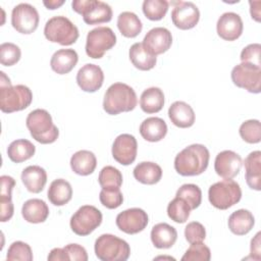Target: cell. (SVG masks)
Listing matches in <instances>:
<instances>
[{"instance_id":"cell-1","label":"cell","mask_w":261,"mask_h":261,"mask_svg":"<svg viewBox=\"0 0 261 261\" xmlns=\"http://www.w3.org/2000/svg\"><path fill=\"white\" fill-rule=\"evenodd\" d=\"M208 149L201 144H193L181 150L174 158V169L182 176L203 173L209 164Z\"/></svg>"},{"instance_id":"cell-2","label":"cell","mask_w":261,"mask_h":261,"mask_svg":"<svg viewBox=\"0 0 261 261\" xmlns=\"http://www.w3.org/2000/svg\"><path fill=\"white\" fill-rule=\"evenodd\" d=\"M0 109L4 113L21 111L30 106L33 101V93L24 85L11 86V82L5 72L0 71Z\"/></svg>"},{"instance_id":"cell-3","label":"cell","mask_w":261,"mask_h":261,"mask_svg":"<svg viewBox=\"0 0 261 261\" xmlns=\"http://www.w3.org/2000/svg\"><path fill=\"white\" fill-rule=\"evenodd\" d=\"M137 103V94L130 86L123 83H114L105 92L103 109L110 115H116L134 110Z\"/></svg>"},{"instance_id":"cell-4","label":"cell","mask_w":261,"mask_h":261,"mask_svg":"<svg viewBox=\"0 0 261 261\" xmlns=\"http://www.w3.org/2000/svg\"><path fill=\"white\" fill-rule=\"evenodd\" d=\"M25 124L33 139L41 144H52L58 139V127L53 123L51 114L45 109L31 111L27 116Z\"/></svg>"},{"instance_id":"cell-5","label":"cell","mask_w":261,"mask_h":261,"mask_svg":"<svg viewBox=\"0 0 261 261\" xmlns=\"http://www.w3.org/2000/svg\"><path fill=\"white\" fill-rule=\"evenodd\" d=\"M44 35L48 41L62 46L74 44L80 36L76 25L63 15L49 18L44 28Z\"/></svg>"},{"instance_id":"cell-6","label":"cell","mask_w":261,"mask_h":261,"mask_svg":"<svg viewBox=\"0 0 261 261\" xmlns=\"http://www.w3.org/2000/svg\"><path fill=\"white\" fill-rule=\"evenodd\" d=\"M94 250L97 258L102 261H125L130 254L129 245L124 240L110 233L98 237Z\"/></svg>"},{"instance_id":"cell-7","label":"cell","mask_w":261,"mask_h":261,"mask_svg":"<svg viewBox=\"0 0 261 261\" xmlns=\"http://www.w3.org/2000/svg\"><path fill=\"white\" fill-rule=\"evenodd\" d=\"M242 190L240 185L232 179H223L210 186L208 199L211 205L217 209L225 210L240 202Z\"/></svg>"},{"instance_id":"cell-8","label":"cell","mask_w":261,"mask_h":261,"mask_svg":"<svg viewBox=\"0 0 261 261\" xmlns=\"http://www.w3.org/2000/svg\"><path fill=\"white\" fill-rule=\"evenodd\" d=\"M72 10L83 16L87 24L108 22L112 18V9L109 4L99 0H74L71 2Z\"/></svg>"},{"instance_id":"cell-9","label":"cell","mask_w":261,"mask_h":261,"mask_svg":"<svg viewBox=\"0 0 261 261\" xmlns=\"http://www.w3.org/2000/svg\"><path fill=\"white\" fill-rule=\"evenodd\" d=\"M115 44L116 36L114 32L108 27H98L91 30L87 35L86 53L93 59H99Z\"/></svg>"},{"instance_id":"cell-10","label":"cell","mask_w":261,"mask_h":261,"mask_svg":"<svg viewBox=\"0 0 261 261\" xmlns=\"http://www.w3.org/2000/svg\"><path fill=\"white\" fill-rule=\"evenodd\" d=\"M101 211L92 205L80 207L70 218V228L77 236H88L102 222Z\"/></svg>"},{"instance_id":"cell-11","label":"cell","mask_w":261,"mask_h":261,"mask_svg":"<svg viewBox=\"0 0 261 261\" xmlns=\"http://www.w3.org/2000/svg\"><path fill=\"white\" fill-rule=\"evenodd\" d=\"M230 76L237 87L254 94L261 92V67L242 62L232 68Z\"/></svg>"},{"instance_id":"cell-12","label":"cell","mask_w":261,"mask_h":261,"mask_svg":"<svg viewBox=\"0 0 261 261\" xmlns=\"http://www.w3.org/2000/svg\"><path fill=\"white\" fill-rule=\"evenodd\" d=\"M40 21L37 9L29 3H19L13 7L11 12V24L20 34L30 35L34 33Z\"/></svg>"},{"instance_id":"cell-13","label":"cell","mask_w":261,"mask_h":261,"mask_svg":"<svg viewBox=\"0 0 261 261\" xmlns=\"http://www.w3.org/2000/svg\"><path fill=\"white\" fill-rule=\"evenodd\" d=\"M148 221V214L143 209L129 208L118 213L115 222L121 231L127 234H136L146 228Z\"/></svg>"},{"instance_id":"cell-14","label":"cell","mask_w":261,"mask_h":261,"mask_svg":"<svg viewBox=\"0 0 261 261\" xmlns=\"http://www.w3.org/2000/svg\"><path fill=\"white\" fill-rule=\"evenodd\" d=\"M174 7L171 11L172 23L179 30H190L197 25L200 19L199 8L193 2H172Z\"/></svg>"},{"instance_id":"cell-15","label":"cell","mask_w":261,"mask_h":261,"mask_svg":"<svg viewBox=\"0 0 261 261\" xmlns=\"http://www.w3.org/2000/svg\"><path fill=\"white\" fill-rule=\"evenodd\" d=\"M112 156L121 165H129L137 158L138 143L129 134H121L116 137L112 145Z\"/></svg>"},{"instance_id":"cell-16","label":"cell","mask_w":261,"mask_h":261,"mask_svg":"<svg viewBox=\"0 0 261 261\" xmlns=\"http://www.w3.org/2000/svg\"><path fill=\"white\" fill-rule=\"evenodd\" d=\"M242 164V158L238 153L231 150H224L216 155L214 169L222 178L231 179L239 174Z\"/></svg>"},{"instance_id":"cell-17","label":"cell","mask_w":261,"mask_h":261,"mask_svg":"<svg viewBox=\"0 0 261 261\" xmlns=\"http://www.w3.org/2000/svg\"><path fill=\"white\" fill-rule=\"evenodd\" d=\"M172 44V36L169 30L163 27L151 29L144 37L143 45L154 56L166 52Z\"/></svg>"},{"instance_id":"cell-18","label":"cell","mask_w":261,"mask_h":261,"mask_svg":"<svg viewBox=\"0 0 261 261\" xmlns=\"http://www.w3.org/2000/svg\"><path fill=\"white\" fill-rule=\"evenodd\" d=\"M104 82V73L100 66L87 63L83 65L76 73V83L79 87L88 93L98 91Z\"/></svg>"},{"instance_id":"cell-19","label":"cell","mask_w":261,"mask_h":261,"mask_svg":"<svg viewBox=\"0 0 261 261\" xmlns=\"http://www.w3.org/2000/svg\"><path fill=\"white\" fill-rule=\"evenodd\" d=\"M244 23L241 16L236 12H224L216 23L217 35L225 41H234L243 33Z\"/></svg>"},{"instance_id":"cell-20","label":"cell","mask_w":261,"mask_h":261,"mask_svg":"<svg viewBox=\"0 0 261 261\" xmlns=\"http://www.w3.org/2000/svg\"><path fill=\"white\" fill-rule=\"evenodd\" d=\"M170 121L177 127H191L195 122V112L193 108L184 101L173 102L168 109Z\"/></svg>"},{"instance_id":"cell-21","label":"cell","mask_w":261,"mask_h":261,"mask_svg":"<svg viewBox=\"0 0 261 261\" xmlns=\"http://www.w3.org/2000/svg\"><path fill=\"white\" fill-rule=\"evenodd\" d=\"M21 181L31 193L38 194L42 192L47 182V173L39 165H30L21 172Z\"/></svg>"},{"instance_id":"cell-22","label":"cell","mask_w":261,"mask_h":261,"mask_svg":"<svg viewBox=\"0 0 261 261\" xmlns=\"http://www.w3.org/2000/svg\"><path fill=\"white\" fill-rule=\"evenodd\" d=\"M79 61V55L73 49H59L51 57L50 65L58 74L70 72Z\"/></svg>"},{"instance_id":"cell-23","label":"cell","mask_w":261,"mask_h":261,"mask_svg":"<svg viewBox=\"0 0 261 261\" xmlns=\"http://www.w3.org/2000/svg\"><path fill=\"white\" fill-rule=\"evenodd\" d=\"M247 185L255 191L261 190V152H251L244 161Z\"/></svg>"},{"instance_id":"cell-24","label":"cell","mask_w":261,"mask_h":261,"mask_svg":"<svg viewBox=\"0 0 261 261\" xmlns=\"http://www.w3.org/2000/svg\"><path fill=\"white\" fill-rule=\"evenodd\" d=\"M151 241L153 245L158 249L171 248L177 239L176 229L165 222L155 224L151 230Z\"/></svg>"},{"instance_id":"cell-25","label":"cell","mask_w":261,"mask_h":261,"mask_svg":"<svg viewBox=\"0 0 261 261\" xmlns=\"http://www.w3.org/2000/svg\"><path fill=\"white\" fill-rule=\"evenodd\" d=\"M140 134L148 142H159L167 134V124L160 117H148L140 125Z\"/></svg>"},{"instance_id":"cell-26","label":"cell","mask_w":261,"mask_h":261,"mask_svg":"<svg viewBox=\"0 0 261 261\" xmlns=\"http://www.w3.org/2000/svg\"><path fill=\"white\" fill-rule=\"evenodd\" d=\"M97 166V159L93 152L89 150H80L70 158V167L79 175H89L94 172Z\"/></svg>"},{"instance_id":"cell-27","label":"cell","mask_w":261,"mask_h":261,"mask_svg":"<svg viewBox=\"0 0 261 261\" xmlns=\"http://www.w3.org/2000/svg\"><path fill=\"white\" fill-rule=\"evenodd\" d=\"M227 224L232 233L237 236H244L253 228L255 218L249 210L239 209L229 215Z\"/></svg>"},{"instance_id":"cell-28","label":"cell","mask_w":261,"mask_h":261,"mask_svg":"<svg viewBox=\"0 0 261 261\" xmlns=\"http://www.w3.org/2000/svg\"><path fill=\"white\" fill-rule=\"evenodd\" d=\"M21 214L30 223H41L49 216V208L41 199H30L23 203Z\"/></svg>"},{"instance_id":"cell-29","label":"cell","mask_w":261,"mask_h":261,"mask_svg":"<svg viewBox=\"0 0 261 261\" xmlns=\"http://www.w3.org/2000/svg\"><path fill=\"white\" fill-rule=\"evenodd\" d=\"M47 197L51 204L55 206H63L71 200L72 188L70 184L63 178L54 179L50 184Z\"/></svg>"},{"instance_id":"cell-30","label":"cell","mask_w":261,"mask_h":261,"mask_svg":"<svg viewBox=\"0 0 261 261\" xmlns=\"http://www.w3.org/2000/svg\"><path fill=\"white\" fill-rule=\"evenodd\" d=\"M128 56L133 65L140 70H150L157 62V57L149 53L143 43L133 44L129 48Z\"/></svg>"},{"instance_id":"cell-31","label":"cell","mask_w":261,"mask_h":261,"mask_svg":"<svg viewBox=\"0 0 261 261\" xmlns=\"http://www.w3.org/2000/svg\"><path fill=\"white\" fill-rule=\"evenodd\" d=\"M134 177L144 185H155L162 177V168L155 162L143 161L134 168Z\"/></svg>"},{"instance_id":"cell-32","label":"cell","mask_w":261,"mask_h":261,"mask_svg":"<svg viewBox=\"0 0 261 261\" xmlns=\"http://www.w3.org/2000/svg\"><path fill=\"white\" fill-rule=\"evenodd\" d=\"M140 106L146 113L159 112L164 106V94L160 88L151 87L143 91L140 98Z\"/></svg>"},{"instance_id":"cell-33","label":"cell","mask_w":261,"mask_h":261,"mask_svg":"<svg viewBox=\"0 0 261 261\" xmlns=\"http://www.w3.org/2000/svg\"><path fill=\"white\" fill-rule=\"evenodd\" d=\"M36 152L35 145L25 139H18L11 142L7 148V155L14 163L23 162L34 156Z\"/></svg>"},{"instance_id":"cell-34","label":"cell","mask_w":261,"mask_h":261,"mask_svg":"<svg viewBox=\"0 0 261 261\" xmlns=\"http://www.w3.org/2000/svg\"><path fill=\"white\" fill-rule=\"evenodd\" d=\"M117 28L122 36L126 38L137 37L143 29L139 16L132 11H123L117 17Z\"/></svg>"},{"instance_id":"cell-35","label":"cell","mask_w":261,"mask_h":261,"mask_svg":"<svg viewBox=\"0 0 261 261\" xmlns=\"http://www.w3.org/2000/svg\"><path fill=\"white\" fill-rule=\"evenodd\" d=\"M191 210V207L184 199L175 197L167 206V215L176 223H185L190 217Z\"/></svg>"},{"instance_id":"cell-36","label":"cell","mask_w":261,"mask_h":261,"mask_svg":"<svg viewBox=\"0 0 261 261\" xmlns=\"http://www.w3.org/2000/svg\"><path fill=\"white\" fill-rule=\"evenodd\" d=\"M98 181L102 189L120 188L122 185V174L114 166L107 165L101 169Z\"/></svg>"},{"instance_id":"cell-37","label":"cell","mask_w":261,"mask_h":261,"mask_svg":"<svg viewBox=\"0 0 261 261\" xmlns=\"http://www.w3.org/2000/svg\"><path fill=\"white\" fill-rule=\"evenodd\" d=\"M169 3L165 0H145L142 5L145 16L150 20H160L167 13Z\"/></svg>"},{"instance_id":"cell-38","label":"cell","mask_w":261,"mask_h":261,"mask_svg":"<svg viewBox=\"0 0 261 261\" xmlns=\"http://www.w3.org/2000/svg\"><path fill=\"white\" fill-rule=\"evenodd\" d=\"M175 197L184 199L192 210L198 208L202 202V191L194 184H185L177 191Z\"/></svg>"},{"instance_id":"cell-39","label":"cell","mask_w":261,"mask_h":261,"mask_svg":"<svg viewBox=\"0 0 261 261\" xmlns=\"http://www.w3.org/2000/svg\"><path fill=\"white\" fill-rule=\"evenodd\" d=\"M239 133L241 138L249 144H257L261 141V124L258 119H249L244 121Z\"/></svg>"},{"instance_id":"cell-40","label":"cell","mask_w":261,"mask_h":261,"mask_svg":"<svg viewBox=\"0 0 261 261\" xmlns=\"http://www.w3.org/2000/svg\"><path fill=\"white\" fill-rule=\"evenodd\" d=\"M34 258L32 249L30 245L24 242L16 241L13 242L7 251L6 259L9 261L19 260V261H32Z\"/></svg>"},{"instance_id":"cell-41","label":"cell","mask_w":261,"mask_h":261,"mask_svg":"<svg viewBox=\"0 0 261 261\" xmlns=\"http://www.w3.org/2000/svg\"><path fill=\"white\" fill-rule=\"evenodd\" d=\"M211 258L210 249L202 242L193 243L181 257V261H209Z\"/></svg>"},{"instance_id":"cell-42","label":"cell","mask_w":261,"mask_h":261,"mask_svg":"<svg viewBox=\"0 0 261 261\" xmlns=\"http://www.w3.org/2000/svg\"><path fill=\"white\" fill-rule=\"evenodd\" d=\"M21 51L13 43H2L0 45V62L4 66H12L20 59Z\"/></svg>"},{"instance_id":"cell-43","label":"cell","mask_w":261,"mask_h":261,"mask_svg":"<svg viewBox=\"0 0 261 261\" xmlns=\"http://www.w3.org/2000/svg\"><path fill=\"white\" fill-rule=\"evenodd\" d=\"M101 204L108 209H115L123 202V196L119 188L102 189L99 196Z\"/></svg>"},{"instance_id":"cell-44","label":"cell","mask_w":261,"mask_h":261,"mask_svg":"<svg viewBox=\"0 0 261 261\" xmlns=\"http://www.w3.org/2000/svg\"><path fill=\"white\" fill-rule=\"evenodd\" d=\"M185 237L190 244L203 242L206 238V229L202 223L192 221L185 227Z\"/></svg>"},{"instance_id":"cell-45","label":"cell","mask_w":261,"mask_h":261,"mask_svg":"<svg viewBox=\"0 0 261 261\" xmlns=\"http://www.w3.org/2000/svg\"><path fill=\"white\" fill-rule=\"evenodd\" d=\"M260 52H261V45L259 43L249 44L241 52V57H240L241 61L246 63H251L253 65L261 67Z\"/></svg>"},{"instance_id":"cell-46","label":"cell","mask_w":261,"mask_h":261,"mask_svg":"<svg viewBox=\"0 0 261 261\" xmlns=\"http://www.w3.org/2000/svg\"><path fill=\"white\" fill-rule=\"evenodd\" d=\"M64 255L66 260H73V261H87L88 254L86 249L79 245V244H68L63 247Z\"/></svg>"},{"instance_id":"cell-47","label":"cell","mask_w":261,"mask_h":261,"mask_svg":"<svg viewBox=\"0 0 261 261\" xmlns=\"http://www.w3.org/2000/svg\"><path fill=\"white\" fill-rule=\"evenodd\" d=\"M1 194H0V203L10 202L11 192L15 186V180L9 175H1Z\"/></svg>"},{"instance_id":"cell-48","label":"cell","mask_w":261,"mask_h":261,"mask_svg":"<svg viewBox=\"0 0 261 261\" xmlns=\"http://www.w3.org/2000/svg\"><path fill=\"white\" fill-rule=\"evenodd\" d=\"M260 236L261 232L258 231L255 237L251 240V251H250V256L248 258H253L254 260H261V242H260Z\"/></svg>"},{"instance_id":"cell-49","label":"cell","mask_w":261,"mask_h":261,"mask_svg":"<svg viewBox=\"0 0 261 261\" xmlns=\"http://www.w3.org/2000/svg\"><path fill=\"white\" fill-rule=\"evenodd\" d=\"M0 204H1V216H0L1 222L8 221L13 216V212H14L13 203L12 201H10V202H3Z\"/></svg>"},{"instance_id":"cell-50","label":"cell","mask_w":261,"mask_h":261,"mask_svg":"<svg viewBox=\"0 0 261 261\" xmlns=\"http://www.w3.org/2000/svg\"><path fill=\"white\" fill-rule=\"evenodd\" d=\"M49 261H65V255L63 248H54L48 255L47 258Z\"/></svg>"},{"instance_id":"cell-51","label":"cell","mask_w":261,"mask_h":261,"mask_svg":"<svg viewBox=\"0 0 261 261\" xmlns=\"http://www.w3.org/2000/svg\"><path fill=\"white\" fill-rule=\"evenodd\" d=\"M249 4H250V12H251L252 18L259 22L260 15H261V9H260L261 2L260 1H249Z\"/></svg>"},{"instance_id":"cell-52","label":"cell","mask_w":261,"mask_h":261,"mask_svg":"<svg viewBox=\"0 0 261 261\" xmlns=\"http://www.w3.org/2000/svg\"><path fill=\"white\" fill-rule=\"evenodd\" d=\"M43 4L48 8V9H57L61 5L64 4V0H49V1H43Z\"/></svg>"}]
</instances>
